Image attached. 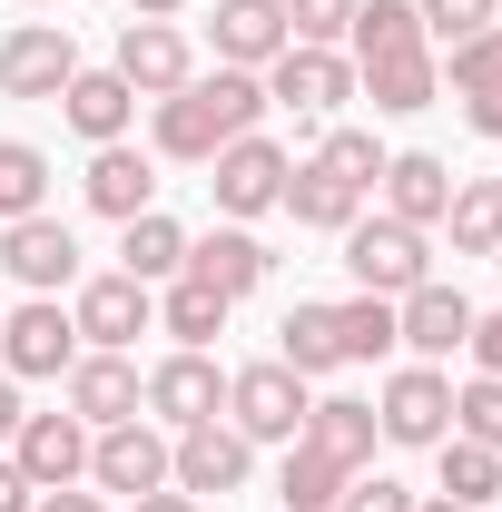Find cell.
Listing matches in <instances>:
<instances>
[{
    "label": "cell",
    "instance_id": "47",
    "mask_svg": "<svg viewBox=\"0 0 502 512\" xmlns=\"http://www.w3.org/2000/svg\"><path fill=\"white\" fill-rule=\"evenodd\" d=\"M414 512H463V503H443V493H434V503H414Z\"/></svg>",
    "mask_w": 502,
    "mask_h": 512
},
{
    "label": "cell",
    "instance_id": "34",
    "mask_svg": "<svg viewBox=\"0 0 502 512\" xmlns=\"http://www.w3.org/2000/svg\"><path fill=\"white\" fill-rule=\"evenodd\" d=\"M315 168H335L345 188H365V197H375V178H384L375 128H325V138H315Z\"/></svg>",
    "mask_w": 502,
    "mask_h": 512
},
{
    "label": "cell",
    "instance_id": "43",
    "mask_svg": "<svg viewBox=\"0 0 502 512\" xmlns=\"http://www.w3.org/2000/svg\"><path fill=\"white\" fill-rule=\"evenodd\" d=\"M30 512H109V503H99V493H79V483H69V493H40V503H30Z\"/></svg>",
    "mask_w": 502,
    "mask_h": 512
},
{
    "label": "cell",
    "instance_id": "19",
    "mask_svg": "<svg viewBox=\"0 0 502 512\" xmlns=\"http://www.w3.org/2000/svg\"><path fill=\"white\" fill-rule=\"evenodd\" d=\"M69 414H79V424H89V434H109V424H128V414H138V365H128V355H89V345H79V365H69Z\"/></svg>",
    "mask_w": 502,
    "mask_h": 512
},
{
    "label": "cell",
    "instance_id": "27",
    "mask_svg": "<svg viewBox=\"0 0 502 512\" xmlns=\"http://www.w3.org/2000/svg\"><path fill=\"white\" fill-rule=\"evenodd\" d=\"M434 463H443V503H463V512H483V503L502 493V453L473 444V434H443Z\"/></svg>",
    "mask_w": 502,
    "mask_h": 512
},
{
    "label": "cell",
    "instance_id": "15",
    "mask_svg": "<svg viewBox=\"0 0 502 512\" xmlns=\"http://www.w3.org/2000/svg\"><path fill=\"white\" fill-rule=\"evenodd\" d=\"M109 69H119L138 99H178V89L197 79V50H188V30H178V20H128Z\"/></svg>",
    "mask_w": 502,
    "mask_h": 512
},
{
    "label": "cell",
    "instance_id": "44",
    "mask_svg": "<svg viewBox=\"0 0 502 512\" xmlns=\"http://www.w3.org/2000/svg\"><path fill=\"white\" fill-rule=\"evenodd\" d=\"M20 414H30V404H20V375H0V444L20 434Z\"/></svg>",
    "mask_w": 502,
    "mask_h": 512
},
{
    "label": "cell",
    "instance_id": "5",
    "mask_svg": "<svg viewBox=\"0 0 502 512\" xmlns=\"http://www.w3.org/2000/svg\"><path fill=\"white\" fill-rule=\"evenodd\" d=\"M79 365V325H69L60 296H30V306H10L0 316V375H20V384H50Z\"/></svg>",
    "mask_w": 502,
    "mask_h": 512
},
{
    "label": "cell",
    "instance_id": "30",
    "mask_svg": "<svg viewBox=\"0 0 502 512\" xmlns=\"http://www.w3.org/2000/svg\"><path fill=\"white\" fill-rule=\"evenodd\" d=\"M443 227H453V256H493V247H502V178H473V188H453Z\"/></svg>",
    "mask_w": 502,
    "mask_h": 512
},
{
    "label": "cell",
    "instance_id": "16",
    "mask_svg": "<svg viewBox=\"0 0 502 512\" xmlns=\"http://www.w3.org/2000/svg\"><path fill=\"white\" fill-rule=\"evenodd\" d=\"M463 335H473V296H463V286L424 276L414 296H394V345H414V365H443V355H463Z\"/></svg>",
    "mask_w": 502,
    "mask_h": 512
},
{
    "label": "cell",
    "instance_id": "23",
    "mask_svg": "<svg viewBox=\"0 0 502 512\" xmlns=\"http://www.w3.org/2000/svg\"><path fill=\"white\" fill-rule=\"evenodd\" d=\"M79 188H89L99 217H119V227H128V217H148V207H158V168H148L128 138H109V148L89 158V178H79Z\"/></svg>",
    "mask_w": 502,
    "mask_h": 512
},
{
    "label": "cell",
    "instance_id": "4",
    "mask_svg": "<svg viewBox=\"0 0 502 512\" xmlns=\"http://www.w3.org/2000/svg\"><path fill=\"white\" fill-rule=\"evenodd\" d=\"M306 404H315L306 375L276 365V355L247 365V375H227V424H237L247 444H296V434H306Z\"/></svg>",
    "mask_w": 502,
    "mask_h": 512
},
{
    "label": "cell",
    "instance_id": "38",
    "mask_svg": "<svg viewBox=\"0 0 502 512\" xmlns=\"http://www.w3.org/2000/svg\"><path fill=\"white\" fill-rule=\"evenodd\" d=\"M355 30V0H286V40H306V50H335Z\"/></svg>",
    "mask_w": 502,
    "mask_h": 512
},
{
    "label": "cell",
    "instance_id": "6",
    "mask_svg": "<svg viewBox=\"0 0 502 512\" xmlns=\"http://www.w3.org/2000/svg\"><path fill=\"white\" fill-rule=\"evenodd\" d=\"M247 473H256V444L237 424H217V414L188 424V434H168V483L178 493H217L227 503V493H247Z\"/></svg>",
    "mask_w": 502,
    "mask_h": 512
},
{
    "label": "cell",
    "instance_id": "20",
    "mask_svg": "<svg viewBox=\"0 0 502 512\" xmlns=\"http://www.w3.org/2000/svg\"><path fill=\"white\" fill-rule=\"evenodd\" d=\"M384 217H404V227H443V207H453V168H443L434 148H404V158H384Z\"/></svg>",
    "mask_w": 502,
    "mask_h": 512
},
{
    "label": "cell",
    "instance_id": "14",
    "mask_svg": "<svg viewBox=\"0 0 502 512\" xmlns=\"http://www.w3.org/2000/svg\"><path fill=\"white\" fill-rule=\"evenodd\" d=\"M10 463H20L30 493H69V483L89 473V424H79V414H20Z\"/></svg>",
    "mask_w": 502,
    "mask_h": 512
},
{
    "label": "cell",
    "instance_id": "40",
    "mask_svg": "<svg viewBox=\"0 0 502 512\" xmlns=\"http://www.w3.org/2000/svg\"><path fill=\"white\" fill-rule=\"evenodd\" d=\"M463 345H473V365H483V375H502V316H473Z\"/></svg>",
    "mask_w": 502,
    "mask_h": 512
},
{
    "label": "cell",
    "instance_id": "28",
    "mask_svg": "<svg viewBox=\"0 0 502 512\" xmlns=\"http://www.w3.org/2000/svg\"><path fill=\"white\" fill-rule=\"evenodd\" d=\"M276 365H296V375H335L345 365V345H335V306H296V316L276 325Z\"/></svg>",
    "mask_w": 502,
    "mask_h": 512
},
{
    "label": "cell",
    "instance_id": "31",
    "mask_svg": "<svg viewBox=\"0 0 502 512\" xmlns=\"http://www.w3.org/2000/svg\"><path fill=\"white\" fill-rule=\"evenodd\" d=\"M335 345H345V365H375V355H394V296H345L335 306Z\"/></svg>",
    "mask_w": 502,
    "mask_h": 512
},
{
    "label": "cell",
    "instance_id": "1",
    "mask_svg": "<svg viewBox=\"0 0 502 512\" xmlns=\"http://www.w3.org/2000/svg\"><path fill=\"white\" fill-rule=\"evenodd\" d=\"M355 89L375 99L384 119H414L443 99V69H434V40L414 20V0H355Z\"/></svg>",
    "mask_w": 502,
    "mask_h": 512
},
{
    "label": "cell",
    "instance_id": "7",
    "mask_svg": "<svg viewBox=\"0 0 502 512\" xmlns=\"http://www.w3.org/2000/svg\"><path fill=\"white\" fill-rule=\"evenodd\" d=\"M375 424H384V444L434 453L443 434H453V375H443V365H404V375H384Z\"/></svg>",
    "mask_w": 502,
    "mask_h": 512
},
{
    "label": "cell",
    "instance_id": "12",
    "mask_svg": "<svg viewBox=\"0 0 502 512\" xmlns=\"http://www.w3.org/2000/svg\"><path fill=\"white\" fill-rule=\"evenodd\" d=\"M69 79H79V40H69V30L20 20V30L0 40V99H60Z\"/></svg>",
    "mask_w": 502,
    "mask_h": 512
},
{
    "label": "cell",
    "instance_id": "2",
    "mask_svg": "<svg viewBox=\"0 0 502 512\" xmlns=\"http://www.w3.org/2000/svg\"><path fill=\"white\" fill-rule=\"evenodd\" d=\"M266 109H276V99H266V79H256V69H197L178 99H158V158L207 168V158H217L227 138H247Z\"/></svg>",
    "mask_w": 502,
    "mask_h": 512
},
{
    "label": "cell",
    "instance_id": "24",
    "mask_svg": "<svg viewBox=\"0 0 502 512\" xmlns=\"http://www.w3.org/2000/svg\"><path fill=\"white\" fill-rule=\"evenodd\" d=\"M266 266H276V256L256 247L247 227H217V237H188V276H197V286H217L227 306H237V296H256V286H266Z\"/></svg>",
    "mask_w": 502,
    "mask_h": 512
},
{
    "label": "cell",
    "instance_id": "39",
    "mask_svg": "<svg viewBox=\"0 0 502 512\" xmlns=\"http://www.w3.org/2000/svg\"><path fill=\"white\" fill-rule=\"evenodd\" d=\"M335 512H414V493H404L394 473H355V483H345V503H335Z\"/></svg>",
    "mask_w": 502,
    "mask_h": 512
},
{
    "label": "cell",
    "instance_id": "26",
    "mask_svg": "<svg viewBox=\"0 0 502 512\" xmlns=\"http://www.w3.org/2000/svg\"><path fill=\"white\" fill-rule=\"evenodd\" d=\"M119 276H138V286H168V276H188V227H178L168 207L128 217V227H119Z\"/></svg>",
    "mask_w": 502,
    "mask_h": 512
},
{
    "label": "cell",
    "instance_id": "13",
    "mask_svg": "<svg viewBox=\"0 0 502 512\" xmlns=\"http://www.w3.org/2000/svg\"><path fill=\"white\" fill-rule=\"evenodd\" d=\"M89 483H99V493H128V503H138V493H168V434L138 424V414L109 424V434H89Z\"/></svg>",
    "mask_w": 502,
    "mask_h": 512
},
{
    "label": "cell",
    "instance_id": "48",
    "mask_svg": "<svg viewBox=\"0 0 502 512\" xmlns=\"http://www.w3.org/2000/svg\"><path fill=\"white\" fill-rule=\"evenodd\" d=\"M493 266H502V247H493Z\"/></svg>",
    "mask_w": 502,
    "mask_h": 512
},
{
    "label": "cell",
    "instance_id": "35",
    "mask_svg": "<svg viewBox=\"0 0 502 512\" xmlns=\"http://www.w3.org/2000/svg\"><path fill=\"white\" fill-rule=\"evenodd\" d=\"M434 69L453 79V99H473V89H502V20H493V30H473V40H453Z\"/></svg>",
    "mask_w": 502,
    "mask_h": 512
},
{
    "label": "cell",
    "instance_id": "17",
    "mask_svg": "<svg viewBox=\"0 0 502 512\" xmlns=\"http://www.w3.org/2000/svg\"><path fill=\"white\" fill-rule=\"evenodd\" d=\"M0 266H10L30 296H60V286H79V237H69L50 207H40V217H10V227H0Z\"/></svg>",
    "mask_w": 502,
    "mask_h": 512
},
{
    "label": "cell",
    "instance_id": "37",
    "mask_svg": "<svg viewBox=\"0 0 502 512\" xmlns=\"http://www.w3.org/2000/svg\"><path fill=\"white\" fill-rule=\"evenodd\" d=\"M453 434H473V444H493V453H502V375L453 384Z\"/></svg>",
    "mask_w": 502,
    "mask_h": 512
},
{
    "label": "cell",
    "instance_id": "18",
    "mask_svg": "<svg viewBox=\"0 0 502 512\" xmlns=\"http://www.w3.org/2000/svg\"><path fill=\"white\" fill-rule=\"evenodd\" d=\"M296 444H315L335 473H365V463H375V444H384V424H375V404H365V394H315Z\"/></svg>",
    "mask_w": 502,
    "mask_h": 512
},
{
    "label": "cell",
    "instance_id": "33",
    "mask_svg": "<svg viewBox=\"0 0 502 512\" xmlns=\"http://www.w3.org/2000/svg\"><path fill=\"white\" fill-rule=\"evenodd\" d=\"M40 207H50V158L30 138H0V227L10 217H40Z\"/></svg>",
    "mask_w": 502,
    "mask_h": 512
},
{
    "label": "cell",
    "instance_id": "22",
    "mask_svg": "<svg viewBox=\"0 0 502 512\" xmlns=\"http://www.w3.org/2000/svg\"><path fill=\"white\" fill-rule=\"evenodd\" d=\"M276 207H286L296 227H315V237H345V227L365 217V188H345L335 168H315V158H296V168H286V197H276Z\"/></svg>",
    "mask_w": 502,
    "mask_h": 512
},
{
    "label": "cell",
    "instance_id": "21",
    "mask_svg": "<svg viewBox=\"0 0 502 512\" xmlns=\"http://www.w3.org/2000/svg\"><path fill=\"white\" fill-rule=\"evenodd\" d=\"M60 119L89 138V148H109V138H128V119H138V89H128L119 69H79L60 89Z\"/></svg>",
    "mask_w": 502,
    "mask_h": 512
},
{
    "label": "cell",
    "instance_id": "10",
    "mask_svg": "<svg viewBox=\"0 0 502 512\" xmlns=\"http://www.w3.org/2000/svg\"><path fill=\"white\" fill-rule=\"evenodd\" d=\"M69 325H79L89 355H128V345L158 325V286H138V276H89L79 306H69Z\"/></svg>",
    "mask_w": 502,
    "mask_h": 512
},
{
    "label": "cell",
    "instance_id": "42",
    "mask_svg": "<svg viewBox=\"0 0 502 512\" xmlns=\"http://www.w3.org/2000/svg\"><path fill=\"white\" fill-rule=\"evenodd\" d=\"M30 503H40V493H30V483H20V463L0 453V512H30Z\"/></svg>",
    "mask_w": 502,
    "mask_h": 512
},
{
    "label": "cell",
    "instance_id": "11",
    "mask_svg": "<svg viewBox=\"0 0 502 512\" xmlns=\"http://www.w3.org/2000/svg\"><path fill=\"white\" fill-rule=\"evenodd\" d=\"M138 414H158L168 434H188V424H207V414H227V375H217L197 345H178L168 365H148V384H138Z\"/></svg>",
    "mask_w": 502,
    "mask_h": 512
},
{
    "label": "cell",
    "instance_id": "36",
    "mask_svg": "<svg viewBox=\"0 0 502 512\" xmlns=\"http://www.w3.org/2000/svg\"><path fill=\"white\" fill-rule=\"evenodd\" d=\"M414 20H424V40L453 50V40H473V30H493L502 0H414Z\"/></svg>",
    "mask_w": 502,
    "mask_h": 512
},
{
    "label": "cell",
    "instance_id": "9",
    "mask_svg": "<svg viewBox=\"0 0 502 512\" xmlns=\"http://www.w3.org/2000/svg\"><path fill=\"white\" fill-rule=\"evenodd\" d=\"M207 168H217V178H207V188H217V207H227V217L247 227V217H266V207L286 197V168H296V158H286V148H276L266 128H247V138H227V148H217Z\"/></svg>",
    "mask_w": 502,
    "mask_h": 512
},
{
    "label": "cell",
    "instance_id": "41",
    "mask_svg": "<svg viewBox=\"0 0 502 512\" xmlns=\"http://www.w3.org/2000/svg\"><path fill=\"white\" fill-rule=\"evenodd\" d=\"M463 128H483V138H502V89H473V99H463Z\"/></svg>",
    "mask_w": 502,
    "mask_h": 512
},
{
    "label": "cell",
    "instance_id": "8",
    "mask_svg": "<svg viewBox=\"0 0 502 512\" xmlns=\"http://www.w3.org/2000/svg\"><path fill=\"white\" fill-rule=\"evenodd\" d=\"M266 99L296 109V119H335V109L355 99V60H345V50H306V40H286V50L266 60Z\"/></svg>",
    "mask_w": 502,
    "mask_h": 512
},
{
    "label": "cell",
    "instance_id": "3",
    "mask_svg": "<svg viewBox=\"0 0 502 512\" xmlns=\"http://www.w3.org/2000/svg\"><path fill=\"white\" fill-rule=\"evenodd\" d=\"M345 276H355L365 296H414V286L434 276L424 227H404V217H355V227H345Z\"/></svg>",
    "mask_w": 502,
    "mask_h": 512
},
{
    "label": "cell",
    "instance_id": "25",
    "mask_svg": "<svg viewBox=\"0 0 502 512\" xmlns=\"http://www.w3.org/2000/svg\"><path fill=\"white\" fill-rule=\"evenodd\" d=\"M286 50V0H217V69H266Z\"/></svg>",
    "mask_w": 502,
    "mask_h": 512
},
{
    "label": "cell",
    "instance_id": "46",
    "mask_svg": "<svg viewBox=\"0 0 502 512\" xmlns=\"http://www.w3.org/2000/svg\"><path fill=\"white\" fill-rule=\"evenodd\" d=\"M188 0H128V20H178Z\"/></svg>",
    "mask_w": 502,
    "mask_h": 512
},
{
    "label": "cell",
    "instance_id": "45",
    "mask_svg": "<svg viewBox=\"0 0 502 512\" xmlns=\"http://www.w3.org/2000/svg\"><path fill=\"white\" fill-rule=\"evenodd\" d=\"M128 512H197V493H178V483H168V493H138Z\"/></svg>",
    "mask_w": 502,
    "mask_h": 512
},
{
    "label": "cell",
    "instance_id": "32",
    "mask_svg": "<svg viewBox=\"0 0 502 512\" xmlns=\"http://www.w3.org/2000/svg\"><path fill=\"white\" fill-rule=\"evenodd\" d=\"M345 483H355V473H335L315 444H286V473H276L286 512H335V503H345Z\"/></svg>",
    "mask_w": 502,
    "mask_h": 512
},
{
    "label": "cell",
    "instance_id": "29",
    "mask_svg": "<svg viewBox=\"0 0 502 512\" xmlns=\"http://www.w3.org/2000/svg\"><path fill=\"white\" fill-rule=\"evenodd\" d=\"M158 325H168L178 345H197V355H207V345L227 335V296H217V286H197V276H168V296H158Z\"/></svg>",
    "mask_w": 502,
    "mask_h": 512
}]
</instances>
